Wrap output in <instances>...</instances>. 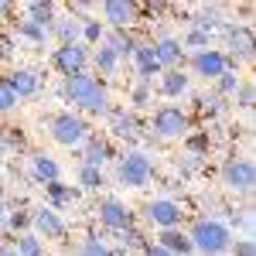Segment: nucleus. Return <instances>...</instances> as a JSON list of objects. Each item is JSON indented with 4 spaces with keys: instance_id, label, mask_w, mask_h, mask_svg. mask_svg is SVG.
Here are the masks:
<instances>
[{
    "instance_id": "nucleus-16",
    "label": "nucleus",
    "mask_w": 256,
    "mask_h": 256,
    "mask_svg": "<svg viewBox=\"0 0 256 256\" xmlns=\"http://www.w3.org/2000/svg\"><path fill=\"white\" fill-rule=\"evenodd\" d=\"M113 158V144L106 137H96V134H89L86 144H82V164H89V168H99L102 171V164Z\"/></svg>"
},
{
    "instance_id": "nucleus-38",
    "label": "nucleus",
    "mask_w": 256,
    "mask_h": 256,
    "mask_svg": "<svg viewBox=\"0 0 256 256\" xmlns=\"http://www.w3.org/2000/svg\"><path fill=\"white\" fill-rule=\"evenodd\" d=\"M18 106V96H14V89L7 86V79H0V113H10Z\"/></svg>"
},
{
    "instance_id": "nucleus-32",
    "label": "nucleus",
    "mask_w": 256,
    "mask_h": 256,
    "mask_svg": "<svg viewBox=\"0 0 256 256\" xmlns=\"http://www.w3.org/2000/svg\"><path fill=\"white\" fill-rule=\"evenodd\" d=\"M242 86V79H239V72L232 68V72H226V76H218L216 79V96L218 99H229V96H236V89Z\"/></svg>"
},
{
    "instance_id": "nucleus-37",
    "label": "nucleus",
    "mask_w": 256,
    "mask_h": 256,
    "mask_svg": "<svg viewBox=\"0 0 256 256\" xmlns=\"http://www.w3.org/2000/svg\"><path fill=\"white\" fill-rule=\"evenodd\" d=\"M253 99H256L253 82H242V86L236 89V102H239V110H253Z\"/></svg>"
},
{
    "instance_id": "nucleus-7",
    "label": "nucleus",
    "mask_w": 256,
    "mask_h": 256,
    "mask_svg": "<svg viewBox=\"0 0 256 256\" xmlns=\"http://www.w3.org/2000/svg\"><path fill=\"white\" fill-rule=\"evenodd\" d=\"M144 218L154 229H181L184 208H181V202H174V198H154V202L144 205Z\"/></svg>"
},
{
    "instance_id": "nucleus-30",
    "label": "nucleus",
    "mask_w": 256,
    "mask_h": 256,
    "mask_svg": "<svg viewBox=\"0 0 256 256\" xmlns=\"http://www.w3.org/2000/svg\"><path fill=\"white\" fill-rule=\"evenodd\" d=\"M102 38H106V24L99 18L82 20V44H86V48H89V44H102Z\"/></svg>"
},
{
    "instance_id": "nucleus-43",
    "label": "nucleus",
    "mask_w": 256,
    "mask_h": 256,
    "mask_svg": "<svg viewBox=\"0 0 256 256\" xmlns=\"http://www.w3.org/2000/svg\"><path fill=\"white\" fill-rule=\"evenodd\" d=\"M14 55V38H0V58H10Z\"/></svg>"
},
{
    "instance_id": "nucleus-8",
    "label": "nucleus",
    "mask_w": 256,
    "mask_h": 256,
    "mask_svg": "<svg viewBox=\"0 0 256 256\" xmlns=\"http://www.w3.org/2000/svg\"><path fill=\"white\" fill-rule=\"evenodd\" d=\"M232 68H236V62L229 58L226 52H218V48H205V52H195L192 55V72L202 76L205 82H216L218 76H226Z\"/></svg>"
},
{
    "instance_id": "nucleus-27",
    "label": "nucleus",
    "mask_w": 256,
    "mask_h": 256,
    "mask_svg": "<svg viewBox=\"0 0 256 256\" xmlns=\"http://www.w3.org/2000/svg\"><path fill=\"white\" fill-rule=\"evenodd\" d=\"M89 65H96V72H102V76H113V72L120 68V58L106 48V44H99L96 52L89 55Z\"/></svg>"
},
{
    "instance_id": "nucleus-42",
    "label": "nucleus",
    "mask_w": 256,
    "mask_h": 256,
    "mask_svg": "<svg viewBox=\"0 0 256 256\" xmlns=\"http://www.w3.org/2000/svg\"><path fill=\"white\" fill-rule=\"evenodd\" d=\"M140 253H144V256H171V253H168V250H160L158 242H150V239H147V246H144Z\"/></svg>"
},
{
    "instance_id": "nucleus-45",
    "label": "nucleus",
    "mask_w": 256,
    "mask_h": 256,
    "mask_svg": "<svg viewBox=\"0 0 256 256\" xmlns=\"http://www.w3.org/2000/svg\"><path fill=\"white\" fill-rule=\"evenodd\" d=\"M0 256H18V250H14V242H0Z\"/></svg>"
},
{
    "instance_id": "nucleus-12",
    "label": "nucleus",
    "mask_w": 256,
    "mask_h": 256,
    "mask_svg": "<svg viewBox=\"0 0 256 256\" xmlns=\"http://www.w3.org/2000/svg\"><path fill=\"white\" fill-rule=\"evenodd\" d=\"M137 4L134 0H106L102 4V20L110 24V31H130V24L137 20Z\"/></svg>"
},
{
    "instance_id": "nucleus-14",
    "label": "nucleus",
    "mask_w": 256,
    "mask_h": 256,
    "mask_svg": "<svg viewBox=\"0 0 256 256\" xmlns=\"http://www.w3.org/2000/svg\"><path fill=\"white\" fill-rule=\"evenodd\" d=\"M7 86L14 89L18 99H34L41 92V72L38 68H14L10 76H4Z\"/></svg>"
},
{
    "instance_id": "nucleus-29",
    "label": "nucleus",
    "mask_w": 256,
    "mask_h": 256,
    "mask_svg": "<svg viewBox=\"0 0 256 256\" xmlns=\"http://www.w3.org/2000/svg\"><path fill=\"white\" fill-rule=\"evenodd\" d=\"M79 256H116V250L102 236H86L79 242Z\"/></svg>"
},
{
    "instance_id": "nucleus-13",
    "label": "nucleus",
    "mask_w": 256,
    "mask_h": 256,
    "mask_svg": "<svg viewBox=\"0 0 256 256\" xmlns=\"http://www.w3.org/2000/svg\"><path fill=\"white\" fill-rule=\"evenodd\" d=\"M226 41L232 48L229 58L236 62V65L253 58V31H250V24H226Z\"/></svg>"
},
{
    "instance_id": "nucleus-33",
    "label": "nucleus",
    "mask_w": 256,
    "mask_h": 256,
    "mask_svg": "<svg viewBox=\"0 0 256 256\" xmlns=\"http://www.w3.org/2000/svg\"><path fill=\"white\" fill-rule=\"evenodd\" d=\"M18 38H28V41H34V44H41V41L48 38V31L38 28V24H31L28 18H20L18 20Z\"/></svg>"
},
{
    "instance_id": "nucleus-22",
    "label": "nucleus",
    "mask_w": 256,
    "mask_h": 256,
    "mask_svg": "<svg viewBox=\"0 0 256 256\" xmlns=\"http://www.w3.org/2000/svg\"><path fill=\"white\" fill-rule=\"evenodd\" d=\"M188 86H192V76H184V68H168V72H160V92L168 99L184 96Z\"/></svg>"
},
{
    "instance_id": "nucleus-25",
    "label": "nucleus",
    "mask_w": 256,
    "mask_h": 256,
    "mask_svg": "<svg viewBox=\"0 0 256 256\" xmlns=\"http://www.w3.org/2000/svg\"><path fill=\"white\" fill-rule=\"evenodd\" d=\"M134 62H137L140 82H150L154 76H160V72H164V68L158 65V58H154V52H150V44H140L137 52H134Z\"/></svg>"
},
{
    "instance_id": "nucleus-17",
    "label": "nucleus",
    "mask_w": 256,
    "mask_h": 256,
    "mask_svg": "<svg viewBox=\"0 0 256 256\" xmlns=\"http://www.w3.org/2000/svg\"><path fill=\"white\" fill-rule=\"evenodd\" d=\"M31 178H34L38 184H52V181H62V168H58V160L52 158V154H44V150H34V154H31Z\"/></svg>"
},
{
    "instance_id": "nucleus-11",
    "label": "nucleus",
    "mask_w": 256,
    "mask_h": 256,
    "mask_svg": "<svg viewBox=\"0 0 256 256\" xmlns=\"http://www.w3.org/2000/svg\"><path fill=\"white\" fill-rule=\"evenodd\" d=\"M31 229H34V236L38 239H62L68 232V226H65V218L55 212V208H34L31 212Z\"/></svg>"
},
{
    "instance_id": "nucleus-1",
    "label": "nucleus",
    "mask_w": 256,
    "mask_h": 256,
    "mask_svg": "<svg viewBox=\"0 0 256 256\" xmlns=\"http://www.w3.org/2000/svg\"><path fill=\"white\" fill-rule=\"evenodd\" d=\"M188 239H192V250L198 256H226L232 250V229H229V222H222V218H195L192 222V229H188Z\"/></svg>"
},
{
    "instance_id": "nucleus-20",
    "label": "nucleus",
    "mask_w": 256,
    "mask_h": 256,
    "mask_svg": "<svg viewBox=\"0 0 256 256\" xmlns=\"http://www.w3.org/2000/svg\"><path fill=\"white\" fill-rule=\"evenodd\" d=\"M158 246L160 250H168L171 256H192V239L188 232H181V229H160L158 232Z\"/></svg>"
},
{
    "instance_id": "nucleus-46",
    "label": "nucleus",
    "mask_w": 256,
    "mask_h": 256,
    "mask_svg": "<svg viewBox=\"0 0 256 256\" xmlns=\"http://www.w3.org/2000/svg\"><path fill=\"white\" fill-rule=\"evenodd\" d=\"M10 10H14V7H10V4H7V0H0V18H7V14H10Z\"/></svg>"
},
{
    "instance_id": "nucleus-15",
    "label": "nucleus",
    "mask_w": 256,
    "mask_h": 256,
    "mask_svg": "<svg viewBox=\"0 0 256 256\" xmlns=\"http://www.w3.org/2000/svg\"><path fill=\"white\" fill-rule=\"evenodd\" d=\"M150 52H154V58H158V65L164 72H168V68H181V62H184V48H181V41L171 38V34L158 38L150 44Z\"/></svg>"
},
{
    "instance_id": "nucleus-28",
    "label": "nucleus",
    "mask_w": 256,
    "mask_h": 256,
    "mask_svg": "<svg viewBox=\"0 0 256 256\" xmlns=\"http://www.w3.org/2000/svg\"><path fill=\"white\" fill-rule=\"evenodd\" d=\"M106 184V174L99 168H89V164H79V192H99Z\"/></svg>"
},
{
    "instance_id": "nucleus-31",
    "label": "nucleus",
    "mask_w": 256,
    "mask_h": 256,
    "mask_svg": "<svg viewBox=\"0 0 256 256\" xmlns=\"http://www.w3.org/2000/svg\"><path fill=\"white\" fill-rule=\"evenodd\" d=\"M14 250H18V256H44V242L34 232H24L14 239Z\"/></svg>"
},
{
    "instance_id": "nucleus-34",
    "label": "nucleus",
    "mask_w": 256,
    "mask_h": 256,
    "mask_svg": "<svg viewBox=\"0 0 256 256\" xmlns=\"http://www.w3.org/2000/svg\"><path fill=\"white\" fill-rule=\"evenodd\" d=\"M7 229H14L18 236H24V232H31V212H24V208H10V218H7Z\"/></svg>"
},
{
    "instance_id": "nucleus-19",
    "label": "nucleus",
    "mask_w": 256,
    "mask_h": 256,
    "mask_svg": "<svg viewBox=\"0 0 256 256\" xmlns=\"http://www.w3.org/2000/svg\"><path fill=\"white\" fill-rule=\"evenodd\" d=\"M55 0H31L28 7H24V18L31 20V24H38V28H44L48 34H52V28H55Z\"/></svg>"
},
{
    "instance_id": "nucleus-5",
    "label": "nucleus",
    "mask_w": 256,
    "mask_h": 256,
    "mask_svg": "<svg viewBox=\"0 0 256 256\" xmlns=\"http://www.w3.org/2000/svg\"><path fill=\"white\" fill-rule=\"evenodd\" d=\"M150 130L164 140H174V137H188L192 130V120L181 106H158L154 116H150Z\"/></svg>"
},
{
    "instance_id": "nucleus-41",
    "label": "nucleus",
    "mask_w": 256,
    "mask_h": 256,
    "mask_svg": "<svg viewBox=\"0 0 256 256\" xmlns=\"http://www.w3.org/2000/svg\"><path fill=\"white\" fill-rule=\"evenodd\" d=\"M198 168H202V158H198V154H188V160L181 164V174H195Z\"/></svg>"
},
{
    "instance_id": "nucleus-4",
    "label": "nucleus",
    "mask_w": 256,
    "mask_h": 256,
    "mask_svg": "<svg viewBox=\"0 0 256 256\" xmlns=\"http://www.w3.org/2000/svg\"><path fill=\"white\" fill-rule=\"evenodd\" d=\"M48 126H52V140H55V144H62V147H82V144H86V137H89V123H86V116L72 113V110L55 113Z\"/></svg>"
},
{
    "instance_id": "nucleus-24",
    "label": "nucleus",
    "mask_w": 256,
    "mask_h": 256,
    "mask_svg": "<svg viewBox=\"0 0 256 256\" xmlns=\"http://www.w3.org/2000/svg\"><path fill=\"white\" fill-rule=\"evenodd\" d=\"M52 34L58 38V44H76L82 41V20L79 18H55V28H52Z\"/></svg>"
},
{
    "instance_id": "nucleus-35",
    "label": "nucleus",
    "mask_w": 256,
    "mask_h": 256,
    "mask_svg": "<svg viewBox=\"0 0 256 256\" xmlns=\"http://www.w3.org/2000/svg\"><path fill=\"white\" fill-rule=\"evenodd\" d=\"M178 41H181V48H195V52H205V48H208V34L198 31V28H192L184 38H178Z\"/></svg>"
},
{
    "instance_id": "nucleus-23",
    "label": "nucleus",
    "mask_w": 256,
    "mask_h": 256,
    "mask_svg": "<svg viewBox=\"0 0 256 256\" xmlns=\"http://www.w3.org/2000/svg\"><path fill=\"white\" fill-rule=\"evenodd\" d=\"M110 130L116 137L134 140L137 137V113L134 110H110Z\"/></svg>"
},
{
    "instance_id": "nucleus-10",
    "label": "nucleus",
    "mask_w": 256,
    "mask_h": 256,
    "mask_svg": "<svg viewBox=\"0 0 256 256\" xmlns=\"http://www.w3.org/2000/svg\"><path fill=\"white\" fill-rule=\"evenodd\" d=\"M96 216H99V226L110 229V232H123V229L134 226V208L126 202H120V198H102Z\"/></svg>"
},
{
    "instance_id": "nucleus-26",
    "label": "nucleus",
    "mask_w": 256,
    "mask_h": 256,
    "mask_svg": "<svg viewBox=\"0 0 256 256\" xmlns=\"http://www.w3.org/2000/svg\"><path fill=\"white\" fill-rule=\"evenodd\" d=\"M113 236H116V256H126V253H134V250H144V246H147V236H144V232H140L137 226H130V229H123V232H113Z\"/></svg>"
},
{
    "instance_id": "nucleus-48",
    "label": "nucleus",
    "mask_w": 256,
    "mask_h": 256,
    "mask_svg": "<svg viewBox=\"0 0 256 256\" xmlns=\"http://www.w3.org/2000/svg\"><path fill=\"white\" fill-rule=\"evenodd\" d=\"M126 256H144V253H126Z\"/></svg>"
},
{
    "instance_id": "nucleus-47",
    "label": "nucleus",
    "mask_w": 256,
    "mask_h": 256,
    "mask_svg": "<svg viewBox=\"0 0 256 256\" xmlns=\"http://www.w3.org/2000/svg\"><path fill=\"white\" fill-rule=\"evenodd\" d=\"M0 144H4V126H0Z\"/></svg>"
},
{
    "instance_id": "nucleus-39",
    "label": "nucleus",
    "mask_w": 256,
    "mask_h": 256,
    "mask_svg": "<svg viewBox=\"0 0 256 256\" xmlns=\"http://www.w3.org/2000/svg\"><path fill=\"white\" fill-rule=\"evenodd\" d=\"M229 253H232V256H256V242L250 236H246V239H236Z\"/></svg>"
},
{
    "instance_id": "nucleus-21",
    "label": "nucleus",
    "mask_w": 256,
    "mask_h": 256,
    "mask_svg": "<svg viewBox=\"0 0 256 256\" xmlns=\"http://www.w3.org/2000/svg\"><path fill=\"white\" fill-rule=\"evenodd\" d=\"M102 44L116 55L120 62L123 58H134V52L140 48V41L130 34V31H106V38H102Z\"/></svg>"
},
{
    "instance_id": "nucleus-40",
    "label": "nucleus",
    "mask_w": 256,
    "mask_h": 256,
    "mask_svg": "<svg viewBox=\"0 0 256 256\" xmlns=\"http://www.w3.org/2000/svg\"><path fill=\"white\" fill-rule=\"evenodd\" d=\"M147 102H150V89H147V82H140L134 89V106H147Z\"/></svg>"
},
{
    "instance_id": "nucleus-44",
    "label": "nucleus",
    "mask_w": 256,
    "mask_h": 256,
    "mask_svg": "<svg viewBox=\"0 0 256 256\" xmlns=\"http://www.w3.org/2000/svg\"><path fill=\"white\" fill-rule=\"evenodd\" d=\"M7 218H10V205L0 202V229H7Z\"/></svg>"
},
{
    "instance_id": "nucleus-18",
    "label": "nucleus",
    "mask_w": 256,
    "mask_h": 256,
    "mask_svg": "<svg viewBox=\"0 0 256 256\" xmlns=\"http://www.w3.org/2000/svg\"><path fill=\"white\" fill-rule=\"evenodd\" d=\"M44 195H48V208H68V205H76L79 202V188L76 184H65V181H52V184H44Z\"/></svg>"
},
{
    "instance_id": "nucleus-2",
    "label": "nucleus",
    "mask_w": 256,
    "mask_h": 256,
    "mask_svg": "<svg viewBox=\"0 0 256 256\" xmlns=\"http://www.w3.org/2000/svg\"><path fill=\"white\" fill-rule=\"evenodd\" d=\"M62 96L68 99L76 110L82 113H110V92H106V86L96 79V76H89V72H82V76H72V79H65L62 86Z\"/></svg>"
},
{
    "instance_id": "nucleus-3",
    "label": "nucleus",
    "mask_w": 256,
    "mask_h": 256,
    "mask_svg": "<svg viewBox=\"0 0 256 256\" xmlns=\"http://www.w3.org/2000/svg\"><path fill=\"white\" fill-rule=\"evenodd\" d=\"M116 181L123 188H147L154 181V158L144 150H126L116 160Z\"/></svg>"
},
{
    "instance_id": "nucleus-6",
    "label": "nucleus",
    "mask_w": 256,
    "mask_h": 256,
    "mask_svg": "<svg viewBox=\"0 0 256 256\" xmlns=\"http://www.w3.org/2000/svg\"><path fill=\"white\" fill-rule=\"evenodd\" d=\"M222 184L236 195H250L256 184V168L250 158H229L222 164Z\"/></svg>"
},
{
    "instance_id": "nucleus-9",
    "label": "nucleus",
    "mask_w": 256,
    "mask_h": 256,
    "mask_svg": "<svg viewBox=\"0 0 256 256\" xmlns=\"http://www.w3.org/2000/svg\"><path fill=\"white\" fill-rule=\"evenodd\" d=\"M89 48L82 44V41H76V44H58L55 48V55H52V65L58 68L65 79H72V76H82L86 68H89Z\"/></svg>"
},
{
    "instance_id": "nucleus-36",
    "label": "nucleus",
    "mask_w": 256,
    "mask_h": 256,
    "mask_svg": "<svg viewBox=\"0 0 256 256\" xmlns=\"http://www.w3.org/2000/svg\"><path fill=\"white\" fill-rule=\"evenodd\" d=\"M195 28H198V31H205V34H212V31L218 28V10H216V7H205V10L198 14Z\"/></svg>"
}]
</instances>
